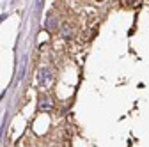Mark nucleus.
<instances>
[{
	"label": "nucleus",
	"mask_w": 149,
	"mask_h": 147,
	"mask_svg": "<svg viewBox=\"0 0 149 147\" xmlns=\"http://www.w3.org/2000/svg\"><path fill=\"white\" fill-rule=\"evenodd\" d=\"M53 83V73L50 69H41L37 73V85L41 89H50Z\"/></svg>",
	"instance_id": "1"
},
{
	"label": "nucleus",
	"mask_w": 149,
	"mask_h": 147,
	"mask_svg": "<svg viewBox=\"0 0 149 147\" xmlns=\"http://www.w3.org/2000/svg\"><path fill=\"white\" fill-rule=\"evenodd\" d=\"M46 28H48V30H55V28H57V20H55L53 16H50V18H48V21H46Z\"/></svg>",
	"instance_id": "3"
},
{
	"label": "nucleus",
	"mask_w": 149,
	"mask_h": 147,
	"mask_svg": "<svg viewBox=\"0 0 149 147\" xmlns=\"http://www.w3.org/2000/svg\"><path fill=\"white\" fill-rule=\"evenodd\" d=\"M62 37H64V39H71V37H73L71 28H69V27H66V25L62 27Z\"/></svg>",
	"instance_id": "4"
},
{
	"label": "nucleus",
	"mask_w": 149,
	"mask_h": 147,
	"mask_svg": "<svg viewBox=\"0 0 149 147\" xmlns=\"http://www.w3.org/2000/svg\"><path fill=\"white\" fill-rule=\"evenodd\" d=\"M37 108H39L41 112H46V110H52V108H53V101H52L50 98H43V99L39 101V105H37Z\"/></svg>",
	"instance_id": "2"
}]
</instances>
